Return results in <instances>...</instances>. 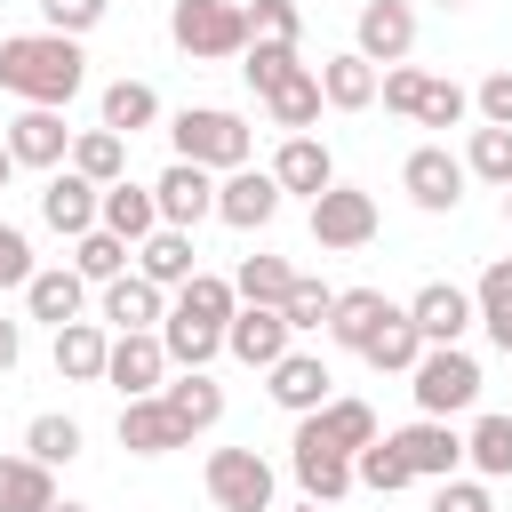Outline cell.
I'll return each instance as SVG.
<instances>
[{
	"instance_id": "1",
	"label": "cell",
	"mask_w": 512,
	"mask_h": 512,
	"mask_svg": "<svg viewBox=\"0 0 512 512\" xmlns=\"http://www.w3.org/2000/svg\"><path fill=\"white\" fill-rule=\"evenodd\" d=\"M80 80H88V56H80L72 32H8L0 40V88L16 104H56L64 112L80 96Z\"/></svg>"
},
{
	"instance_id": "2",
	"label": "cell",
	"mask_w": 512,
	"mask_h": 512,
	"mask_svg": "<svg viewBox=\"0 0 512 512\" xmlns=\"http://www.w3.org/2000/svg\"><path fill=\"white\" fill-rule=\"evenodd\" d=\"M168 136H176V160H192V168H208V176L248 168V152H256V128H248L240 112H224V104H184V112L168 120Z\"/></svg>"
},
{
	"instance_id": "3",
	"label": "cell",
	"mask_w": 512,
	"mask_h": 512,
	"mask_svg": "<svg viewBox=\"0 0 512 512\" xmlns=\"http://www.w3.org/2000/svg\"><path fill=\"white\" fill-rule=\"evenodd\" d=\"M408 392H416V416H464L480 400V360L464 344H424L408 368Z\"/></svg>"
},
{
	"instance_id": "4",
	"label": "cell",
	"mask_w": 512,
	"mask_h": 512,
	"mask_svg": "<svg viewBox=\"0 0 512 512\" xmlns=\"http://www.w3.org/2000/svg\"><path fill=\"white\" fill-rule=\"evenodd\" d=\"M168 40L192 64H224V56L248 48V8L240 0H176L168 8Z\"/></svg>"
},
{
	"instance_id": "5",
	"label": "cell",
	"mask_w": 512,
	"mask_h": 512,
	"mask_svg": "<svg viewBox=\"0 0 512 512\" xmlns=\"http://www.w3.org/2000/svg\"><path fill=\"white\" fill-rule=\"evenodd\" d=\"M208 496H216V512H272V464L256 448H216L208 456Z\"/></svg>"
},
{
	"instance_id": "6",
	"label": "cell",
	"mask_w": 512,
	"mask_h": 512,
	"mask_svg": "<svg viewBox=\"0 0 512 512\" xmlns=\"http://www.w3.org/2000/svg\"><path fill=\"white\" fill-rule=\"evenodd\" d=\"M400 192H408L424 216H448V208L464 200V160H456L448 144H416V152L400 160Z\"/></svg>"
},
{
	"instance_id": "7",
	"label": "cell",
	"mask_w": 512,
	"mask_h": 512,
	"mask_svg": "<svg viewBox=\"0 0 512 512\" xmlns=\"http://www.w3.org/2000/svg\"><path fill=\"white\" fill-rule=\"evenodd\" d=\"M104 384H120V400L160 392V384H168V344H160V328H120L112 352H104Z\"/></svg>"
},
{
	"instance_id": "8",
	"label": "cell",
	"mask_w": 512,
	"mask_h": 512,
	"mask_svg": "<svg viewBox=\"0 0 512 512\" xmlns=\"http://www.w3.org/2000/svg\"><path fill=\"white\" fill-rule=\"evenodd\" d=\"M312 240H320V248H368V240H376V200H368L360 184H328V192L312 200Z\"/></svg>"
},
{
	"instance_id": "9",
	"label": "cell",
	"mask_w": 512,
	"mask_h": 512,
	"mask_svg": "<svg viewBox=\"0 0 512 512\" xmlns=\"http://www.w3.org/2000/svg\"><path fill=\"white\" fill-rule=\"evenodd\" d=\"M384 440L408 456L416 480H448V472H464V432H456L448 416H416V424H400V432H384Z\"/></svg>"
},
{
	"instance_id": "10",
	"label": "cell",
	"mask_w": 512,
	"mask_h": 512,
	"mask_svg": "<svg viewBox=\"0 0 512 512\" xmlns=\"http://www.w3.org/2000/svg\"><path fill=\"white\" fill-rule=\"evenodd\" d=\"M216 216H224L232 232H264V224L280 216L272 168H224V176H216Z\"/></svg>"
},
{
	"instance_id": "11",
	"label": "cell",
	"mask_w": 512,
	"mask_h": 512,
	"mask_svg": "<svg viewBox=\"0 0 512 512\" xmlns=\"http://www.w3.org/2000/svg\"><path fill=\"white\" fill-rule=\"evenodd\" d=\"M120 448L128 456H168V448H192V432L160 392H136V400H120Z\"/></svg>"
},
{
	"instance_id": "12",
	"label": "cell",
	"mask_w": 512,
	"mask_h": 512,
	"mask_svg": "<svg viewBox=\"0 0 512 512\" xmlns=\"http://www.w3.org/2000/svg\"><path fill=\"white\" fill-rule=\"evenodd\" d=\"M288 472H296V488H304L312 504H336V496L360 488V480H352V456L328 448V440H312L304 424H296V440H288Z\"/></svg>"
},
{
	"instance_id": "13",
	"label": "cell",
	"mask_w": 512,
	"mask_h": 512,
	"mask_svg": "<svg viewBox=\"0 0 512 512\" xmlns=\"http://www.w3.org/2000/svg\"><path fill=\"white\" fill-rule=\"evenodd\" d=\"M352 48H360L368 64H408V48H416V8H408V0H360Z\"/></svg>"
},
{
	"instance_id": "14",
	"label": "cell",
	"mask_w": 512,
	"mask_h": 512,
	"mask_svg": "<svg viewBox=\"0 0 512 512\" xmlns=\"http://www.w3.org/2000/svg\"><path fill=\"white\" fill-rule=\"evenodd\" d=\"M288 320H280V304H240L232 320H224V352L240 360V368H272L280 352H288Z\"/></svg>"
},
{
	"instance_id": "15",
	"label": "cell",
	"mask_w": 512,
	"mask_h": 512,
	"mask_svg": "<svg viewBox=\"0 0 512 512\" xmlns=\"http://www.w3.org/2000/svg\"><path fill=\"white\" fill-rule=\"evenodd\" d=\"M328 384H336V376H328V360H320V352H296V344H288V352L264 368V392H272L288 416H312L320 400H336Z\"/></svg>"
},
{
	"instance_id": "16",
	"label": "cell",
	"mask_w": 512,
	"mask_h": 512,
	"mask_svg": "<svg viewBox=\"0 0 512 512\" xmlns=\"http://www.w3.org/2000/svg\"><path fill=\"white\" fill-rule=\"evenodd\" d=\"M8 152H16V168H56L64 152H72V128H64V112L56 104H24L16 120H8V136H0Z\"/></svg>"
},
{
	"instance_id": "17",
	"label": "cell",
	"mask_w": 512,
	"mask_h": 512,
	"mask_svg": "<svg viewBox=\"0 0 512 512\" xmlns=\"http://www.w3.org/2000/svg\"><path fill=\"white\" fill-rule=\"evenodd\" d=\"M152 200H160V224L192 232L200 216H216V176H208V168H192V160H168V168H160V184H152Z\"/></svg>"
},
{
	"instance_id": "18",
	"label": "cell",
	"mask_w": 512,
	"mask_h": 512,
	"mask_svg": "<svg viewBox=\"0 0 512 512\" xmlns=\"http://www.w3.org/2000/svg\"><path fill=\"white\" fill-rule=\"evenodd\" d=\"M400 312L416 320V336H424V344H464V328H472V296H464L456 280H424Z\"/></svg>"
},
{
	"instance_id": "19",
	"label": "cell",
	"mask_w": 512,
	"mask_h": 512,
	"mask_svg": "<svg viewBox=\"0 0 512 512\" xmlns=\"http://www.w3.org/2000/svg\"><path fill=\"white\" fill-rule=\"evenodd\" d=\"M272 184H280V200H288V192H296V200H320V192L336 184L328 144H320V136H288V144L272 152Z\"/></svg>"
},
{
	"instance_id": "20",
	"label": "cell",
	"mask_w": 512,
	"mask_h": 512,
	"mask_svg": "<svg viewBox=\"0 0 512 512\" xmlns=\"http://www.w3.org/2000/svg\"><path fill=\"white\" fill-rule=\"evenodd\" d=\"M96 200H104V184H88L80 168H64V176H48V184H40V224H48V232H64V240H80V232L96 224Z\"/></svg>"
},
{
	"instance_id": "21",
	"label": "cell",
	"mask_w": 512,
	"mask_h": 512,
	"mask_svg": "<svg viewBox=\"0 0 512 512\" xmlns=\"http://www.w3.org/2000/svg\"><path fill=\"white\" fill-rule=\"evenodd\" d=\"M128 256H136V272H144L152 288H184V280L200 272V248H192V232H176V224H152Z\"/></svg>"
},
{
	"instance_id": "22",
	"label": "cell",
	"mask_w": 512,
	"mask_h": 512,
	"mask_svg": "<svg viewBox=\"0 0 512 512\" xmlns=\"http://www.w3.org/2000/svg\"><path fill=\"white\" fill-rule=\"evenodd\" d=\"M24 312H32V320H48V328H64V320H80V312H88V280H80L72 264H40V272L24 280Z\"/></svg>"
},
{
	"instance_id": "23",
	"label": "cell",
	"mask_w": 512,
	"mask_h": 512,
	"mask_svg": "<svg viewBox=\"0 0 512 512\" xmlns=\"http://www.w3.org/2000/svg\"><path fill=\"white\" fill-rule=\"evenodd\" d=\"M400 304L384 296V288H336V304H328V336L344 344V352H368V336L392 320Z\"/></svg>"
},
{
	"instance_id": "24",
	"label": "cell",
	"mask_w": 512,
	"mask_h": 512,
	"mask_svg": "<svg viewBox=\"0 0 512 512\" xmlns=\"http://www.w3.org/2000/svg\"><path fill=\"white\" fill-rule=\"evenodd\" d=\"M104 320H112V336L120 328H160L168 320V288H152L144 272H120V280H104Z\"/></svg>"
},
{
	"instance_id": "25",
	"label": "cell",
	"mask_w": 512,
	"mask_h": 512,
	"mask_svg": "<svg viewBox=\"0 0 512 512\" xmlns=\"http://www.w3.org/2000/svg\"><path fill=\"white\" fill-rule=\"evenodd\" d=\"M104 352H112L104 320H64L56 328V376L64 384H104Z\"/></svg>"
},
{
	"instance_id": "26",
	"label": "cell",
	"mask_w": 512,
	"mask_h": 512,
	"mask_svg": "<svg viewBox=\"0 0 512 512\" xmlns=\"http://www.w3.org/2000/svg\"><path fill=\"white\" fill-rule=\"evenodd\" d=\"M312 440H328V448H344V456H360L368 440H376V408L368 400H320L312 416H296Z\"/></svg>"
},
{
	"instance_id": "27",
	"label": "cell",
	"mask_w": 512,
	"mask_h": 512,
	"mask_svg": "<svg viewBox=\"0 0 512 512\" xmlns=\"http://www.w3.org/2000/svg\"><path fill=\"white\" fill-rule=\"evenodd\" d=\"M320 104H328V112H368V104H376V64H368L360 48L328 56V64H320Z\"/></svg>"
},
{
	"instance_id": "28",
	"label": "cell",
	"mask_w": 512,
	"mask_h": 512,
	"mask_svg": "<svg viewBox=\"0 0 512 512\" xmlns=\"http://www.w3.org/2000/svg\"><path fill=\"white\" fill-rule=\"evenodd\" d=\"M96 224H104V232H120V240L136 248V240L160 224V200H152V184H128V176H120V184H104V200H96Z\"/></svg>"
},
{
	"instance_id": "29",
	"label": "cell",
	"mask_w": 512,
	"mask_h": 512,
	"mask_svg": "<svg viewBox=\"0 0 512 512\" xmlns=\"http://www.w3.org/2000/svg\"><path fill=\"white\" fill-rule=\"evenodd\" d=\"M232 312H240V296H232V280H216V272H192V280L176 288V304H168V320H192V328H208V336H224Z\"/></svg>"
},
{
	"instance_id": "30",
	"label": "cell",
	"mask_w": 512,
	"mask_h": 512,
	"mask_svg": "<svg viewBox=\"0 0 512 512\" xmlns=\"http://www.w3.org/2000/svg\"><path fill=\"white\" fill-rule=\"evenodd\" d=\"M56 504V472L40 456H0V512H48Z\"/></svg>"
},
{
	"instance_id": "31",
	"label": "cell",
	"mask_w": 512,
	"mask_h": 512,
	"mask_svg": "<svg viewBox=\"0 0 512 512\" xmlns=\"http://www.w3.org/2000/svg\"><path fill=\"white\" fill-rule=\"evenodd\" d=\"M160 400H168V408L184 416V432H208V424L224 416V384H216L208 368H184L176 384H160Z\"/></svg>"
},
{
	"instance_id": "32",
	"label": "cell",
	"mask_w": 512,
	"mask_h": 512,
	"mask_svg": "<svg viewBox=\"0 0 512 512\" xmlns=\"http://www.w3.org/2000/svg\"><path fill=\"white\" fill-rule=\"evenodd\" d=\"M88 184H120L128 176V136L120 128H88V136H72V152H64Z\"/></svg>"
},
{
	"instance_id": "33",
	"label": "cell",
	"mask_w": 512,
	"mask_h": 512,
	"mask_svg": "<svg viewBox=\"0 0 512 512\" xmlns=\"http://www.w3.org/2000/svg\"><path fill=\"white\" fill-rule=\"evenodd\" d=\"M472 320L512 352V256H496V264L480 272V288H472Z\"/></svg>"
},
{
	"instance_id": "34",
	"label": "cell",
	"mask_w": 512,
	"mask_h": 512,
	"mask_svg": "<svg viewBox=\"0 0 512 512\" xmlns=\"http://www.w3.org/2000/svg\"><path fill=\"white\" fill-rule=\"evenodd\" d=\"M264 112H272V128H288V136H304L312 120H320V72H288L272 96H264Z\"/></svg>"
},
{
	"instance_id": "35",
	"label": "cell",
	"mask_w": 512,
	"mask_h": 512,
	"mask_svg": "<svg viewBox=\"0 0 512 512\" xmlns=\"http://www.w3.org/2000/svg\"><path fill=\"white\" fill-rule=\"evenodd\" d=\"M72 272H80L88 288L120 280V272H128V240H120V232H104V224H88V232L72 240Z\"/></svg>"
},
{
	"instance_id": "36",
	"label": "cell",
	"mask_w": 512,
	"mask_h": 512,
	"mask_svg": "<svg viewBox=\"0 0 512 512\" xmlns=\"http://www.w3.org/2000/svg\"><path fill=\"white\" fill-rule=\"evenodd\" d=\"M464 464H472L480 480H512V416H480V424L464 432Z\"/></svg>"
},
{
	"instance_id": "37",
	"label": "cell",
	"mask_w": 512,
	"mask_h": 512,
	"mask_svg": "<svg viewBox=\"0 0 512 512\" xmlns=\"http://www.w3.org/2000/svg\"><path fill=\"white\" fill-rule=\"evenodd\" d=\"M416 352H424L416 320H408V312H392V320L368 336V352H360V360H368V368H384V376H408V368H416Z\"/></svg>"
},
{
	"instance_id": "38",
	"label": "cell",
	"mask_w": 512,
	"mask_h": 512,
	"mask_svg": "<svg viewBox=\"0 0 512 512\" xmlns=\"http://www.w3.org/2000/svg\"><path fill=\"white\" fill-rule=\"evenodd\" d=\"M240 72H248L256 96H272L288 72H304V56H296V40H248V48H240Z\"/></svg>"
},
{
	"instance_id": "39",
	"label": "cell",
	"mask_w": 512,
	"mask_h": 512,
	"mask_svg": "<svg viewBox=\"0 0 512 512\" xmlns=\"http://www.w3.org/2000/svg\"><path fill=\"white\" fill-rule=\"evenodd\" d=\"M152 120H160V96H152V80H112V88H104V128L136 136V128H152Z\"/></svg>"
},
{
	"instance_id": "40",
	"label": "cell",
	"mask_w": 512,
	"mask_h": 512,
	"mask_svg": "<svg viewBox=\"0 0 512 512\" xmlns=\"http://www.w3.org/2000/svg\"><path fill=\"white\" fill-rule=\"evenodd\" d=\"M288 288H296V264H288V256H248V264L232 272V296H240V304H280Z\"/></svg>"
},
{
	"instance_id": "41",
	"label": "cell",
	"mask_w": 512,
	"mask_h": 512,
	"mask_svg": "<svg viewBox=\"0 0 512 512\" xmlns=\"http://www.w3.org/2000/svg\"><path fill=\"white\" fill-rule=\"evenodd\" d=\"M352 480H360V488H376V496H400V488H408L416 472H408V456H400V448H392V440L376 432V440H368V448L352 456Z\"/></svg>"
},
{
	"instance_id": "42",
	"label": "cell",
	"mask_w": 512,
	"mask_h": 512,
	"mask_svg": "<svg viewBox=\"0 0 512 512\" xmlns=\"http://www.w3.org/2000/svg\"><path fill=\"white\" fill-rule=\"evenodd\" d=\"M464 176H480V184L504 192V184H512V128H488V120H480V128H472V152H464Z\"/></svg>"
},
{
	"instance_id": "43",
	"label": "cell",
	"mask_w": 512,
	"mask_h": 512,
	"mask_svg": "<svg viewBox=\"0 0 512 512\" xmlns=\"http://www.w3.org/2000/svg\"><path fill=\"white\" fill-rule=\"evenodd\" d=\"M24 456H40L48 472L72 464V456H80V424H72V416H32V424H24Z\"/></svg>"
},
{
	"instance_id": "44",
	"label": "cell",
	"mask_w": 512,
	"mask_h": 512,
	"mask_svg": "<svg viewBox=\"0 0 512 512\" xmlns=\"http://www.w3.org/2000/svg\"><path fill=\"white\" fill-rule=\"evenodd\" d=\"M328 304H336V288H328V280H304V272H296V288L280 296V320H288L296 336H312V328H328Z\"/></svg>"
},
{
	"instance_id": "45",
	"label": "cell",
	"mask_w": 512,
	"mask_h": 512,
	"mask_svg": "<svg viewBox=\"0 0 512 512\" xmlns=\"http://www.w3.org/2000/svg\"><path fill=\"white\" fill-rule=\"evenodd\" d=\"M424 80H432V72H416V64H384V72H376V96H384V112L416 120V104H424Z\"/></svg>"
},
{
	"instance_id": "46",
	"label": "cell",
	"mask_w": 512,
	"mask_h": 512,
	"mask_svg": "<svg viewBox=\"0 0 512 512\" xmlns=\"http://www.w3.org/2000/svg\"><path fill=\"white\" fill-rule=\"evenodd\" d=\"M472 112V96L456 88V80H424V104H416V128H456Z\"/></svg>"
},
{
	"instance_id": "47",
	"label": "cell",
	"mask_w": 512,
	"mask_h": 512,
	"mask_svg": "<svg viewBox=\"0 0 512 512\" xmlns=\"http://www.w3.org/2000/svg\"><path fill=\"white\" fill-rule=\"evenodd\" d=\"M304 32V8L296 0H256L248 8V40H296Z\"/></svg>"
},
{
	"instance_id": "48",
	"label": "cell",
	"mask_w": 512,
	"mask_h": 512,
	"mask_svg": "<svg viewBox=\"0 0 512 512\" xmlns=\"http://www.w3.org/2000/svg\"><path fill=\"white\" fill-rule=\"evenodd\" d=\"M472 112H480L488 128H512V64H496V72L472 88Z\"/></svg>"
},
{
	"instance_id": "49",
	"label": "cell",
	"mask_w": 512,
	"mask_h": 512,
	"mask_svg": "<svg viewBox=\"0 0 512 512\" xmlns=\"http://www.w3.org/2000/svg\"><path fill=\"white\" fill-rule=\"evenodd\" d=\"M104 8H112V0H40L48 32H72V40H80L88 24H104Z\"/></svg>"
},
{
	"instance_id": "50",
	"label": "cell",
	"mask_w": 512,
	"mask_h": 512,
	"mask_svg": "<svg viewBox=\"0 0 512 512\" xmlns=\"http://www.w3.org/2000/svg\"><path fill=\"white\" fill-rule=\"evenodd\" d=\"M432 512H496V504H488V488H480V480H464V472H448V480L432 488Z\"/></svg>"
},
{
	"instance_id": "51",
	"label": "cell",
	"mask_w": 512,
	"mask_h": 512,
	"mask_svg": "<svg viewBox=\"0 0 512 512\" xmlns=\"http://www.w3.org/2000/svg\"><path fill=\"white\" fill-rule=\"evenodd\" d=\"M40 264H32V240L16 232V224H0V288H24Z\"/></svg>"
},
{
	"instance_id": "52",
	"label": "cell",
	"mask_w": 512,
	"mask_h": 512,
	"mask_svg": "<svg viewBox=\"0 0 512 512\" xmlns=\"http://www.w3.org/2000/svg\"><path fill=\"white\" fill-rule=\"evenodd\" d=\"M16 360H24V320H8V312H0V376H8Z\"/></svg>"
},
{
	"instance_id": "53",
	"label": "cell",
	"mask_w": 512,
	"mask_h": 512,
	"mask_svg": "<svg viewBox=\"0 0 512 512\" xmlns=\"http://www.w3.org/2000/svg\"><path fill=\"white\" fill-rule=\"evenodd\" d=\"M8 176H16V152H8V144H0V184H8Z\"/></svg>"
},
{
	"instance_id": "54",
	"label": "cell",
	"mask_w": 512,
	"mask_h": 512,
	"mask_svg": "<svg viewBox=\"0 0 512 512\" xmlns=\"http://www.w3.org/2000/svg\"><path fill=\"white\" fill-rule=\"evenodd\" d=\"M48 512H88V504H48Z\"/></svg>"
},
{
	"instance_id": "55",
	"label": "cell",
	"mask_w": 512,
	"mask_h": 512,
	"mask_svg": "<svg viewBox=\"0 0 512 512\" xmlns=\"http://www.w3.org/2000/svg\"><path fill=\"white\" fill-rule=\"evenodd\" d=\"M296 512H328V504H312V496H304V504H296Z\"/></svg>"
},
{
	"instance_id": "56",
	"label": "cell",
	"mask_w": 512,
	"mask_h": 512,
	"mask_svg": "<svg viewBox=\"0 0 512 512\" xmlns=\"http://www.w3.org/2000/svg\"><path fill=\"white\" fill-rule=\"evenodd\" d=\"M504 224H512V184H504Z\"/></svg>"
},
{
	"instance_id": "57",
	"label": "cell",
	"mask_w": 512,
	"mask_h": 512,
	"mask_svg": "<svg viewBox=\"0 0 512 512\" xmlns=\"http://www.w3.org/2000/svg\"><path fill=\"white\" fill-rule=\"evenodd\" d=\"M440 8H464V0H440Z\"/></svg>"
},
{
	"instance_id": "58",
	"label": "cell",
	"mask_w": 512,
	"mask_h": 512,
	"mask_svg": "<svg viewBox=\"0 0 512 512\" xmlns=\"http://www.w3.org/2000/svg\"><path fill=\"white\" fill-rule=\"evenodd\" d=\"M504 360H512V352H504Z\"/></svg>"
}]
</instances>
